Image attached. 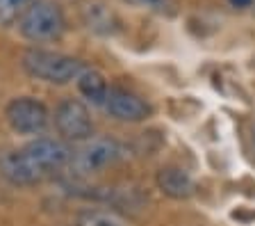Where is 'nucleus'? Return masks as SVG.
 Segmentation results:
<instances>
[{
    "instance_id": "1",
    "label": "nucleus",
    "mask_w": 255,
    "mask_h": 226,
    "mask_svg": "<svg viewBox=\"0 0 255 226\" xmlns=\"http://www.w3.org/2000/svg\"><path fill=\"white\" fill-rule=\"evenodd\" d=\"M71 160V149L62 140L39 137L23 149L9 151L0 158V176L11 185L41 183L53 172H59Z\"/></svg>"
},
{
    "instance_id": "2",
    "label": "nucleus",
    "mask_w": 255,
    "mask_h": 226,
    "mask_svg": "<svg viewBox=\"0 0 255 226\" xmlns=\"http://www.w3.org/2000/svg\"><path fill=\"white\" fill-rule=\"evenodd\" d=\"M23 69L39 80L53 82V85H66L71 80H78L85 71V64L75 57L50 50H27L23 55Z\"/></svg>"
},
{
    "instance_id": "3",
    "label": "nucleus",
    "mask_w": 255,
    "mask_h": 226,
    "mask_svg": "<svg viewBox=\"0 0 255 226\" xmlns=\"http://www.w3.org/2000/svg\"><path fill=\"white\" fill-rule=\"evenodd\" d=\"M126 156V146L114 137H94L87 140L75 153H71L69 167L75 176H89L105 167L117 165Z\"/></svg>"
},
{
    "instance_id": "4",
    "label": "nucleus",
    "mask_w": 255,
    "mask_h": 226,
    "mask_svg": "<svg viewBox=\"0 0 255 226\" xmlns=\"http://www.w3.org/2000/svg\"><path fill=\"white\" fill-rule=\"evenodd\" d=\"M21 34L30 41H55L64 34V14L59 9L57 2L53 0H34L30 5V9L23 14V18L18 21Z\"/></svg>"
},
{
    "instance_id": "5",
    "label": "nucleus",
    "mask_w": 255,
    "mask_h": 226,
    "mask_svg": "<svg viewBox=\"0 0 255 226\" xmlns=\"http://www.w3.org/2000/svg\"><path fill=\"white\" fill-rule=\"evenodd\" d=\"M7 121L9 126L21 135H39L48 128V121H50V114L48 108L41 101L30 96H21L14 98V101L7 105L5 110Z\"/></svg>"
},
{
    "instance_id": "6",
    "label": "nucleus",
    "mask_w": 255,
    "mask_h": 226,
    "mask_svg": "<svg viewBox=\"0 0 255 226\" xmlns=\"http://www.w3.org/2000/svg\"><path fill=\"white\" fill-rule=\"evenodd\" d=\"M55 126L64 140H89L94 133V121L89 117V110L80 101H62L55 110Z\"/></svg>"
},
{
    "instance_id": "7",
    "label": "nucleus",
    "mask_w": 255,
    "mask_h": 226,
    "mask_svg": "<svg viewBox=\"0 0 255 226\" xmlns=\"http://www.w3.org/2000/svg\"><path fill=\"white\" fill-rule=\"evenodd\" d=\"M103 105L110 112V117L119 119V121H130V124L143 121V119H148L153 114V108L141 96L128 92V89H121V87L110 89Z\"/></svg>"
},
{
    "instance_id": "8",
    "label": "nucleus",
    "mask_w": 255,
    "mask_h": 226,
    "mask_svg": "<svg viewBox=\"0 0 255 226\" xmlns=\"http://www.w3.org/2000/svg\"><path fill=\"white\" fill-rule=\"evenodd\" d=\"M157 188L171 199H189L194 194V181L180 167H162L157 172Z\"/></svg>"
},
{
    "instance_id": "9",
    "label": "nucleus",
    "mask_w": 255,
    "mask_h": 226,
    "mask_svg": "<svg viewBox=\"0 0 255 226\" xmlns=\"http://www.w3.org/2000/svg\"><path fill=\"white\" fill-rule=\"evenodd\" d=\"M78 89H80V94H82L85 98H89L91 103H98V105L105 103V96H107V92H110L105 78H103L98 71H94V69H85L82 73H80Z\"/></svg>"
},
{
    "instance_id": "10",
    "label": "nucleus",
    "mask_w": 255,
    "mask_h": 226,
    "mask_svg": "<svg viewBox=\"0 0 255 226\" xmlns=\"http://www.w3.org/2000/svg\"><path fill=\"white\" fill-rule=\"evenodd\" d=\"M75 226H130L121 215H117L114 210H103V208H87L80 210L75 217Z\"/></svg>"
},
{
    "instance_id": "11",
    "label": "nucleus",
    "mask_w": 255,
    "mask_h": 226,
    "mask_svg": "<svg viewBox=\"0 0 255 226\" xmlns=\"http://www.w3.org/2000/svg\"><path fill=\"white\" fill-rule=\"evenodd\" d=\"M34 0H0V27H9L23 18Z\"/></svg>"
},
{
    "instance_id": "12",
    "label": "nucleus",
    "mask_w": 255,
    "mask_h": 226,
    "mask_svg": "<svg viewBox=\"0 0 255 226\" xmlns=\"http://www.w3.org/2000/svg\"><path fill=\"white\" fill-rule=\"evenodd\" d=\"M128 5L143 7V9H153V11H166L171 5V0H126Z\"/></svg>"
},
{
    "instance_id": "13",
    "label": "nucleus",
    "mask_w": 255,
    "mask_h": 226,
    "mask_svg": "<svg viewBox=\"0 0 255 226\" xmlns=\"http://www.w3.org/2000/svg\"><path fill=\"white\" fill-rule=\"evenodd\" d=\"M230 5L237 7V9H244V7H251V5H253V0H230Z\"/></svg>"
},
{
    "instance_id": "14",
    "label": "nucleus",
    "mask_w": 255,
    "mask_h": 226,
    "mask_svg": "<svg viewBox=\"0 0 255 226\" xmlns=\"http://www.w3.org/2000/svg\"><path fill=\"white\" fill-rule=\"evenodd\" d=\"M251 140H253V146H255V124H253V130H251Z\"/></svg>"
}]
</instances>
